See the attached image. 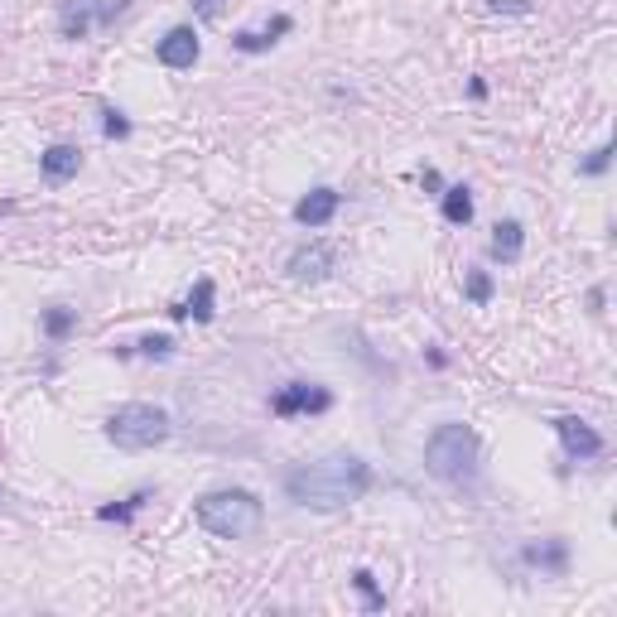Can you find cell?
Masks as SVG:
<instances>
[{"label": "cell", "mask_w": 617, "mask_h": 617, "mask_svg": "<svg viewBox=\"0 0 617 617\" xmlns=\"http://www.w3.org/2000/svg\"><path fill=\"white\" fill-rule=\"evenodd\" d=\"M444 217L454 222V227H463L468 217H473V193L463 184H454V188H444Z\"/></svg>", "instance_id": "15"}, {"label": "cell", "mask_w": 617, "mask_h": 617, "mask_svg": "<svg viewBox=\"0 0 617 617\" xmlns=\"http://www.w3.org/2000/svg\"><path fill=\"white\" fill-rule=\"evenodd\" d=\"M425 468H430L439 483H473L478 478V434L468 425H439L425 439Z\"/></svg>", "instance_id": "3"}, {"label": "cell", "mask_w": 617, "mask_h": 617, "mask_svg": "<svg viewBox=\"0 0 617 617\" xmlns=\"http://www.w3.org/2000/svg\"><path fill=\"white\" fill-rule=\"evenodd\" d=\"M492 10H531L526 0H492Z\"/></svg>", "instance_id": "24"}, {"label": "cell", "mask_w": 617, "mask_h": 617, "mask_svg": "<svg viewBox=\"0 0 617 617\" xmlns=\"http://www.w3.org/2000/svg\"><path fill=\"white\" fill-rule=\"evenodd\" d=\"M526 560L540 564V569H550V574H564V545L560 540H550V545H531Z\"/></svg>", "instance_id": "16"}, {"label": "cell", "mask_w": 617, "mask_h": 617, "mask_svg": "<svg viewBox=\"0 0 617 617\" xmlns=\"http://www.w3.org/2000/svg\"><path fill=\"white\" fill-rule=\"evenodd\" d=\"M107 439L116 449H126V454H145V449H155V444L169 439V415L160 405H145V401L116 405L107 420Z\"/></svg>", "instance_id": "4"}, {"label": "cell", "mask_w": 617, "mask_h": 617, "mask_svg": "<svg viewBox=\"0 0 617 617\" xmlns=\"http://www.w3.org/2000/svg\"><path fill=\"white\" fill-rule=\"evenodd\" d=\"M198 10H203V20H213V15H217V0H198Z\"/></svg>", "instance_id": "25"}, {"label": "cell", "mask_w": 617, "mask_h": 617, "mask_svg": "<svg viewBox=\"0 0 617 617\" xmlns=\"http://www.w3.org/2000/svg\"><path fill=\"white\" fill-rule=\"evenodd\" d=\"M338 203H343L338 188H314V193H304V198L295 203V222L299 227H323V222H333Z\"/></svg>", "instance_id": "10"}, {"label": "cell", "mask_w": 617, "mask_h": 617, "mask_svg": "<svg viewBox=\"0 0 617 617\" xmlns=\"http://www.w3.org/2000/svg\"><path fill=\"white\" fill-rule=\"evenodd\" d=\"M372 468L362 463L357 454H328L319 463H304L285 478V492L295 507L309 511H343L352 502H362L372 492Z\"/></svg>", "instance_id": "1"}, {"label": "cell", "mask_w": 617, "mask_h": 617, "mask_svg": "<svg viewBox=\"0 0 617 617\" xmlns=\"http://www.w3.org/2000/svg\"><path fill=\"white\" fill-rule=\"evenodd\" d=\"M555 430H560V444L569 458H598L603 454V434L593 430L589 420H579V415H564L555 420Z\"/></svg>", "instance_id": "7"}, {"label": "cell", "mask_w": 617, "mask_h": 617, "mask_svg": "<svg viewBox=\"0 0 617 617\" xmlns=\"http://www.w3.org/2000/svg\"><path fill=\"white\" fill-rule=\"evenodd\" d=\"M521 246H526V227H521L516 217H507V222H497V227H492V256H497L502 266L521 261Z\"/></svg>", "instance_id": "12"}, {"label": "cell", "mask_w": 617, "mask_h": 617, "mask_svg": "<svg viewBox=\"0 0 617 617\" xmlns=\"http://www.w3.org/2000/svg\"><path fill=\"white\" fill-rule=\"evenodd\" d=\"M352 584L367 593V608H381V603H386V598L376 593V584H372V574H367V569H357V574H352Z\"/></svg>", "instance_id": "21"}, {"label": "cell", "mask_w": 617, "mask_h": 617, "mask_svg": "<svg viewBox=\"0 0 617 617\" xmlns=\"http://www.w3.org/2000/svg\"><path fill=\"white\" fill-rule=\"evenodd\" d=\"M155 54H160L164 68H193V63H198V54H203V44H198V34H193L188 25H174L160 39V49H155Z\"/></svg>", "instance_id": "9"}, {"label": "cell", "mask_w": 617, "mask_h": 617, "mask_svg": "<svg viewBox=\"0 0 617 617\" xmlns=\"http://www.w3.org/2000/svg\"><path fill=\"white\" fill-rule=\"evenodd\" d=\"M39 169H44L49 179H58V184H63V179H73V174L82 169V155L73 150V145H49V150L39 155Z\"/></svg>", "instance_id": "13"}, {"label": "cell", "mask_w": 617, "mask_h": 617, "mask_svg": "<svg viewBox=\"0 0 617 617\" xmlns=\"http://www.w3.org/2000/svg\"><path fill=\"white\" fill-rule=\"evenodd\" d=\"M290 29H295V20H290V15H275L266 29H242V34H237L232 44H237L242 54H266L270 44H275L280 34H290Z\"/></svg>", "instance_id": "11"}, {"label": "cell", "mask_w": 617, "mask_h": 617, "mask_svg": "<svg viewBox=\"0 0 617 617\" xmlns=\"http://www.w3.org/2000/svg\"><path fill=\"white\" fill-rule=\"evenodd\" d=\"M102 116H107V121H102V131L107 135H116V140H121V135H131V121H126V116H121V111H102Z\"/></svg>", "instance_id": "22"}, {"label": "cell", "mask_w": 617, "mask_h": 617, "mask_svg": "<svg viewBox=\"0 0 617 617\" xmlns=\"http://www.w3.org/2000/svg\"><path fill=\"white\" fill-rule=\"evenodd\" d=\"M126 10V0H63L58 5V29L63 39H87L92 29L111 25Z\"/></svg>", "instance_id": "5"}, {"label": "cell", "mask_w": 617, "mask_h": 617, "mask_svg": "<svg viewBox=\"0 0 617 617\" xmlns=\"http://www.w3.org/2000/svg\"><path fill=\"white\" fill-rule=\"evenodd\" d=\"M44 328H49V338H63V333L73 328V309H54V314L44 319Z\"/></svg>", "instance_id": "20"}, {"label": "cell", "mask_w": 617, "mask_h": 617, "mask_svg": "<svg viewBox=\"0 0 617 617\" xmlns=\"http://www.w3.org/2000/svg\"><path fill=\"white\" fill-rule=\"evenodd\" d=\"M608 155H613V145H598L589 160H584V174H603V169H608Z\"/></svg>", "instance_id": "23"}, {"label": "cell", "mask_w": 617, "mask_h": 617, "mask_svg": "<svg viewBox=\"0 0 617 617\" xmlns=\"http://www.w3.org/2000/svg\"><path fill=\"white\" fill-rule=\"evenodd\" d=\"M198 526L217 540H246L261 531V521H266V507H261V497L256 492H246V487H222V492H208V497H198Z\"/></svg>", "instance_id": "2"}, {"label": "cell", "mask_w": 617, "mask_h": 617, "mask_svg": "<svg viewBox=\"0 0 617 617\" xmlns=\"http://www.w3.org/2000/svg\"><path fill=\"white\" fill-rule=\"evenodd\" d=\"M328 270H333V246L328 242H309L290 256V275L299 285H319V280H328Z\"/></svg>", "instance_id": "8"}, {"label": "cell", "mask_w": 617, "mask_h": 617, "mask_svg": "<svg viewBox=\"0 0 617 617\" xmlns=\"http://www.w3.org/2000/svg\"><path fill=\"white\" fill-rule=\"evenodd\" d=\"M213 280H198V285H193V295L184 299V304H179V309H174V319H198V323H208L213 319Z\"/></svg>", "instance_id": "14"}, {"label": "cell", "mask_w": 617, "mask_h": 617, "mask_svg": "<svg viewBox=\"0 0 617 617\" xmlns=\"http://www.w3.org/2000/svg\"><path fill=\"white\" fill-rule=\"evenodd\" d=\"M468 299H473V304H487V299H492V275H487V270H468Z\"/></svg>", "instance_id": "17"}, {"label": "cell", "mask_w": 617, "mask_h": 617, "mask_svg": "<svg viewBox=\"0 0 617 617\" xmlns=\"http://www.w3.org/2000/svg\"><path fill=\"white\" fill-rule=\"evenodd\" d=\"M140 502H145V492H135V497H131V502H126V507H102V511H97V516H102V521H131Z\"/></svg>", "instance_id": "19"}, {"label": "cell", "mask_w": 617, "mask_h": 617, "mask_svg": "<svg viewBox=\"0 0 617 617\" xmlns=\"http://www.w3.org/2000/svg\"><path fill=\"white\" fill-rule=\"evenodd\" d=\"M333 396L323 391V386H309V381H290V386H280L275 396H270V410L280 415V420H290V415H309V410H328Z\"/></svg>", "instance_id": "6"}, {"label": "cell", "mask_w": 617, "mask_h": 617, "mask_svg": "<svg viewBox=\"0 0 617 617\" xmlns=\"http://www.w3.org/2000/svg\"><path fill=\"white\" fill-rule=\"evenodd\" d=\"M140 352H145V357H169V352H174V338L150 333V338H140Z\"/></svg>", "instance_id": "18"}]
</instances>
